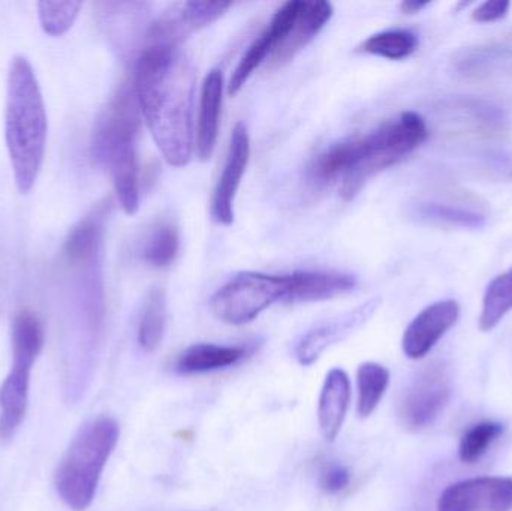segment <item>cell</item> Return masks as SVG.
Wrapping results in <instances>:
<instances>
[{"label": "cell", "mask_w": 512, "mask_h": 511, "mask_svg": "<svg viewBox=\"0 0 512 511\" xmlns=\"http://www.w3.org/2000/svg\"><path fill=\"white\" fill-rule=\"evenodd\" d=\"M251 159V137L243 123H237L231 135L230 150L221 177L216 183L212 198L213 221L230 227L234 224V203L237 191L242 185L243 176Z\"/></svg>", "instance_id": "8fae6325"}, {"label": "cell", "mask_w": 512, "mask_h": 511, "mask_svg": "<svg viewBox=\"0 0 512 511\" xmlns=\"http://www.w3.org/2000/svg\"><path fill=\"white\" fill-rule=\"evenodd\" d=\"M288 290L289 275L242 272L213 294L210 308L218 320L231 326H243L273 303L285 300Z\"/></svg>", "instance_id": "52a82bcc"}, {"label": "cell", "mask_w": 512, "mask_h": 511, "mask_svg": "<svg viewBox=\"0 0 512 511\" xmlns=\"http://www.w3.org/2000/svg\"><path fill=\"white\" fill-rule=\"evenodd\" d=\"M351 402V383L342 369H331L325 378L318 404V423L322 437L333 443L342 429Z\"/></svg>", "instance_id": "ac0fdd59"}, {"label": "cell", "mask_w": 512, "mask_h": 511, "mask_svg": "<svg viewBox=\"0 0 512 511\" xmlns=\"http://www.w3.org/2000/svg\"><path fill=\"white\" fill-rule=\"evenodd\" d=\"M81 6V2H41L38 5L39 23L48 35H63L74 26Z\"/></svg>", "instance_id": "4316f807"}, {"label": "cell", "mask_w": 512, "mask_h": 511, "mask_svg": "<svg viewBox=\"0 0 512 511\" xmlns=\"http://www.w3.org/2000/svg\"><path fill=\"white\" fill-rule=\"evenodd\" d=\"M510 311H512V267L502 275L496 276L487 287L478 326L483 332H490Z\"/></svg>", "instance_id": "d4e9b609"}, {"label": "cell", "mask_w": 512, "mask_h": 511, "mask_svg": "<svg viewBox=\"0 0 512 511\" xmlns=\"http://www.w3.org/2000/svg\"><path fill=\"white\" fill-rule=\"evenodd\" d=\"M417 33L408 29L384 30L369 36L358 47L360 53L384 57L388 60H403L411 56L418 48Z\"/></svg>", "instance_id": "603a6c76"}, {"label": "cell", "mask_w": 512, "mask_h": 511, "mask_svg": "<svg viewBox=\"0 0 512 511\" xmlns=\"http://www.w3.org/2000/svg\"><path fill=\"white\" fill-rule=\"evenodd\" d=\"M104 231V213L96 212L75 225L65 243L66 260L72 266H87L96 261Z\"/></svg>", "instance_id": "ffe728a7"}, {"label": "cell", "mask_w": 512, "mask_h": 511, "mask_svg": "<svg viewBox=\"0 0 512 511\" xmlns=\"http://www.w3.org/2000/svg\"><path fill=\"white\" fill-rule=\"evenodd\" d=\"M300 2L301 0H291V2H286L282 8L277 9L267 29L256 38L254 44L249 47L245 56L240 60L236 71L231 75L230 83H228V95L236 96L246 86L256 69L265 62L268 56H273L274 51L285 41L295 18H297Z\"/></svg>", "instance_id": "7c38bea8"}, {"label": "cell", "mask_w": 512, "mask_h": 511, "mask_svg": "<svg viewBox=\"0 0 512 511\" xmlns=\"http://www.w3.org/2000/svg\"><path fill=\"white\" fill-rule=\"evenodd\" d=\"M138 110L134 90L123 89L99 117L92 138L93 158L110 174L117 200L128 215L140 209Z\"/></svg>", "instance_id": "277c9868"}, {"label": "cell", "mask_w": 512, "mask_h": 511, "mask_svg": "<svg viewBox=\"0 0 512 511\" xmlns=\"http://www.w3.org/2000/svg\"><path fill=\"white\" fill-rule=\"evenodd\" d=\"M418 215L430 221L453 225V227L481 228L486 224V216L481 213L463 209V207L450 206V204H421Z\"/></svg>", "instance_id": "83f0119b"}, {"label": "cell", "mask_w": 512, "mask_h": 511, "mask_svg": "<svg viewBox=\"0 0 512 511\" xmlns=\"http://www.w3.org/2000/svg\"><path fill=\"white\" fill-rule=\"evenodd\" d=\"M12 365L0 387V438L11 440L20 428L29 402L30 372L44 345L41 321L29 311L15 315L12 323Z\"/></svg>", "instance_id": "8992f818"}, {"label": "cell", "mask_w": 512, "mask_h": 511, "mask_svg": "<svg viewBox=\"0 0 512 511\" xmlns=\"http://www.w3.org/2000/svg\"><path fill=\"white\" fill-rule=\"evenodd\" d=\"M460 308L456 300H441L421 311L409 324L403 335L402 347L406 357L423 359L445 333L459 320Z\"/></svg>", "instance_id": "4fadbf2b"}, {"label": "cell", "mask_w": 512, "mask_h": 511, "mask_svg": "<svg viewBox=\"0 0 512 511\" xmlns=\"http://www.w3.org/2000/svg\"><path fill=\"white\" fill-rule=\"evenodd\" d=\"M376 308H378V302L370 300L346 312L342 317H337L336 320L328 321L307 332L298 342L295 350L298 362L303 366L313 365L328 347L348 338L358 327L363 326L372 317Z\"/></svg>", "instance_id": "5bb4252c"}, {"label": "cell", "mask_w": 512, "mask_h": 511, "mask_svg": "<svg viewBox=\"0 0 512 511\" xmlns=\"http://www.w3.org/2000/svg\"><path fill=\"white\" fill-rule=\"evenodd\" d=\"M349 471L342 465H331L324 474H322L321 486L328 494H339L349 485Z\"/></svg>", "instance_id": "f546056e"}, {"label": "cell", "mask_w": 512, "mask_h": 511, "mask_svg": "<svg viewBox=\"0 0 512 511\" xmlns=\"http://www.w3.org/2000/svg\"><path fill=\"white\" fill-rule=\"evenodd\" d=\"M438 511H512V477H477L448 486Z\"/></svg>", "instance_id": "9c48e42d"}, {"label": "cell", "mask_w": 512, "mask_h": 511, "mask_svg": "<svg viewBox=\"0 0 512 511\" xmlns=\"http://www.w3.org/2000/svg\"><path fill=\"white\" fill-rule=\"evenodd\" d=\"M390 384V371L385 366L375 362L363 363L358 368V416L361 419L369 417L378 408L382 396Z\"/></svg>", "instance_id": "cb8c5ba5"}, {"label": "cell", "mask_w": 512, "mask_h": 511, "mask_svg": "<svg viewBox=\"0 0 512 511\" xmlns=\"http://www.w3.org/2000/svg\"><path fill=\"white\" fill-rule=\"evenodd\" d=\"M427 135L426 120L408 111L370 134L328 147L313 164V176L321 182L340 177L343 200H354L373 176L411 155Z\"/></svg>", "instance_id": "7a4b0ae2"}, {"label": "cell", "mask_w": 512, "mask_h": 511, "mask_svg": "<svg viewBox=\"0 0 512 511\" xmlns=\"http://www.w3.org/2000/svg\"><path fill=\"white\" fill-rule=\"evenodd\" d=\"M48 119L38 78L29 60L12 59L6 89L5 141L21 194L32 191L44 164Z\"/></svg>", "instance_id": "3957f363"}, {"label": "cell", "mask_w": 512, "mask_h": 511, "mask_svg": "<svg viewBox=\"0 0 512 511\" xmlns=\"http://www.w3.org/2000/svg\"><path fill=\"white\" fill-rule=\"evenodd\" d=\"M511 3L508 0H489L475 9L472 18L478 23H493L507 15Z\"/></svg>", "instance_id": "f1b7e54d"}, {"label": "cell", "mask_w": 512, "mask_h": 511, "mask_svg": "<svg viewBox=\"0 0 512 511\" xmlns=\"http://www.w3.org/2000/svg\"><path fill=\"white\" fill-rule=\"evenodd\" d=\"M504 425L498 422H481L472 426L460 438L459 458L463 464L480 461L490 447L504 435Z\"/></svg>", "instance_id": "484cf974"}, {"label": "cell", "mask_w": 512, "mask_h": 511, "mask_svg": "<svg viewBox=\"0 0 512 511\" xmlns=\"http://www.w3.org/2000/svg\"><path fill=\"white\" fill-rule=\"evenodd\" d=\"M167 327V300L164 291H150L138 326V342L147 353L158 350Z\"/></svg>", "instance_id": "7402d4cb"}, {"label": "cell", "mask_w": 512, "mask_h": 511, "mask_svg": "<svg viewBox=\"0 0 512 511\" xmlns=\"http://www.w3.org/2000/svg\"><path fill=\"white\" fill-rule=\"evenodd\" d=\"M427 5H429V2H421V0H406V2H403L402 5H400V8H402V11L405 12V14H417L421 9L426 8Z\"/></svg>", "instance_id": "4dcf8cb0"}, {"label": "cell", "mask_w": 512, "mask_h": 511, "mask_svg": "<svg viewBox=\"0 0 512 511\" xmlns=\"http://www.w3.org/2000/svg\"><path fill=\"white\" fill-rule=\"evenodd\" d=\"M450 395V378L444 369L421 372L400 402V423L409 431L429 428L441 416Z\"/></svg>", "instance_id": "ba28073f"}, {"label": "cell", "mask_w": 512, "mask_h": 511, "mask_svg": "<svg viewBox=\"0 0 512 511\" xmlns=\"http://www.w3.org/2000/svg\"><path fill=\"white\" fill-rule=\"evenodd\" d=\"M333 14L334 8L330 2H303L301 0L297 18H295L285 41L271 56V63L274 66H280L294 59L327 26Z\"/></svg>", "instance_id": "2e32d148"}, {"label": "cell", "mask_w": 512, "mask_h": 511, "mask_svg": "<svg viewBox=\"0 0 512 511\" xmlns=\"http://www.w3.org/2000/svg\"><path fill=\"white\" fill-rule=\"evenodd\" d=\"M119 435V423L111 417H98L75 435L54 474L57 495L69 509L84 511L92 506Z\"/></svg>", "instance_id": "5b68a950"}, {"label": "cell", "mask_w": 512, "mask_h": 511, "mask_svg": "<svg viewBox=\"0 0 512 511\" xmlns=\"http://www.w3.org/2000/svg\"><path fill=\"white\" fill-rule=\"evenodd\" d=\"M231 6V2L209 0L176 3L150 26L147 38L150 44L179 45L186 36L218 21Z\"/></svg>", "instance_id": "30bf717a"}, {"label": "cell", "mask_w": 512, "mask_h": 511, "mask_svg": "<svg viewBox=\"0 0 512 511\" xmlns=\"http://www.w3.org/2000/svg\"><path fill=\"white\" fill-rule=\"evenodd\" d=\"M245 347H228V345L198 344L183 351L177 360V371L182 374H206L237 365L245 359Z\"/></svg>", "instance_id": "d6986e66"}, {"label": "cell", "mask_w": 512, "mask_h": 511, "mask_svg": "<svg viewBox=\"0 0 512 511\" xmlns=\"http://www.w3.org/2000/svg\"><path fill=\"white\" fill-rule=\"evenodd\" d=\"M134 93L165 161L188 165L195 147V69L180 45L144 48L135 65Z\"/></svg>", "instance_id": "6da1fadb"}, {"label": "cell", "mask_w": 512, "mask_h": 511, "mask_svg": "<svg viewBox=\"0 0 512 511\" xmlns=\"http://www.w3.org/2000/svg\"><path fill=\"white\" fill-rule=\"evenodd\" d=\"M357 287V279L339 272L304 270L289 275L288 302H322L351 293Z\"/></svg>", "instance_id": "e0dca14e"}, {"label": "cell", "mask_w": 512, "mask_h": 511, "mask_svg": "<svg viewBox=\"0 0 512 511\" xmlns=\"http://www.w3.org/2000/svg\"><path fill=\"white\" fill-rule=\"evenodd\" d=\"M224 101V74L213 69L204 78L201 87L200 111L195 131V152L201 161H209L216 149Z\"/></svg>", "instance_id": "9a60e30c"}, {"label": "cell", "mask_w": 512, "mask_h": 511, "mask_svg": "<svg viewBox=\"0 0 512 511\" xmlns=\"http://www.w3.org/2000/svg\"><path fill=\"white\" fill-rule=\"evenodd\" d=\"M180 249V233L173 221L156 222L143 245V260L156 269L170 266Z\"/></svg>", "instance_id": "44dd1931"}]
</instances>
